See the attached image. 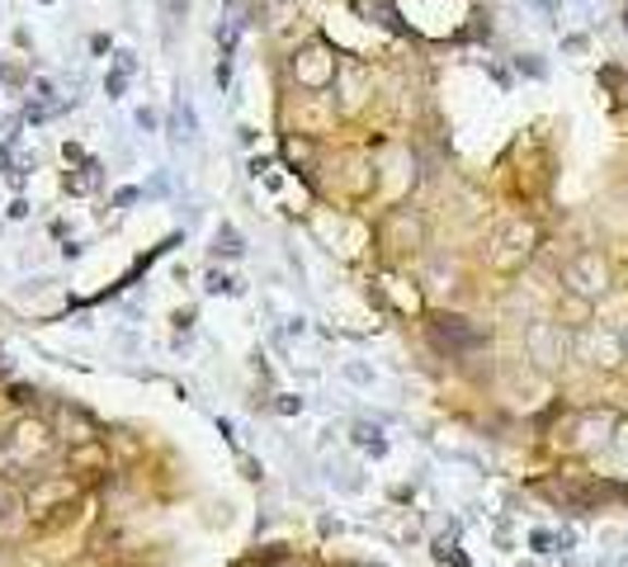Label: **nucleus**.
<instances>
[{
  "label": "nucleus",
  "mask_w": 628,
  "mask_h": 567,
  "mask_svg": "<svg viewBox=\"0 0 628 567\" xmlns=\"http://www.w3.org/2000/svg\"><path fill=\"white\" fill-rule=\"evenodd\" d=\"M48 449H52L48 425H38V421H20L10 435H0V478L20 473V468H28L34 459H43Z\"/></svg>",
  "instance_id": "1"
},
{
  "label": "nucleus",
  "mask_w": 628,
  "mask_h": 567,
  "mask_svg": "<svg viewBox=\"0 0 628 567\" xmlns=\"http://www.w3.org/2000/svg\"><path fill=\"white\" fill-rule=\"evenodd\" d=\"M567 350H572V336L563 331L558 322H530L524 326V354L534 360V369H544V374H553L563 360H567Z\"/></svg>",
  "instance_id": "2"
},
{
  "label": "nucleus",
  "mask_w": 628,
  "mask_h": 567,
  "mask_svg": "<svg viewBox=\"0 0 628 567\" xmlns=\"http://www.w3.org/2000/svg\"><path fill=\"white\" fill-rule=\"evenodd\" d=\"M563 284L572 289L577 298H587V303H595V298L609 293V265L601 251H577L572 261L563 265Z\"/></svg>",
  "instance_id": "3"
},
{
  "label": "nucleus",
  "mask_w": 628,
  "mask_h": 567,
  "mask_svg": "<svg viewBox=\"0 0 628 567\" xmlns=\"http://www.w3.org/2000/svg\"><path fill=\"white\" fill-rule=\"evenodd\" d=\"M572 350H577V360H587V364H595V369H615V364H624V340H619V331L615 326H581V331L572 336Z\"/></svg>",
  "instance_id": "4"
},
{
  "label": "nucleus",
  "mask_w": 628,
  "mask_h": 567,
  "mask_svg": "<svg viewBox=\"0 0 628 567\" xmlns=\"http://www.w3.org/2000/svg\"><path fill=\"white\" fill-rule=\"evenodd\" d=\"M534 227L530 222H506L502 232H496V241H492V265L496 269H520L524 261H530V251H534Z\"/></svg>",
  "instance_id": "5"
},
{
  "label": "nucleus",
  "mask_w": 628,
  "mask_h": 567,
  "mask_svg": "<svg viewBox=\"0 0 628 567\" xmlns=\"http://www.w3.org/2000/svg\"><path fill=\"white\" fill-rule=\"evenodd\" d=\"M615 431H619V417H615V411H581L577 425H572V435H577L581 449L609 445V439H615Z\"/></svg>",
  "instance_id": "6"
},
{
  "label": "nucleus",
  "mask_w": 628,
  "mask_h": 567,
  "mask_svg": "<svg viewBox=\"0 0 628 567\" xmlns=\"http://www.w3.org/2000/svg\"><path fill=\"white\" fill-rule=\"evenodd\" d=\"M293 71H298V81H303V85H312V91H322V85L336 81V62H331V57H326L322 48H307V52L293 62Z\"/></svg>",
  "instance_id": "7"
},
{
  "label": "nucleus",
  "mask_w": 628,
  "mask_h": 567,
  "mask_svg": "<svg viewBox=\"0 0 628 567\" xmlns=\"http://www.w3.org/2000/svg\"><path fill=\"white\" fill-rule=\"evenodd\" d=\"M435 340H439V346H449V350H468V346H478V331L463 317H439Z\"/></svg>",
  "instance_id": "8"
},
{
  "label": "nucleus",
  "mask_w": 628,
  "mask_h": 567,
  "mask_svg": "<svg viewBox=\"0 0 628 567\" xmlns=\"http://www.w3.org/2000/svg\"><path fill=\"white\" fill-rule=\"evenodd\" d=\"M52 502H71V482H43V487L28 496V516H34V510H48Z\"/></svg>",
  "instance_id": "9"
},
{
  "label": "nucleus",
  "mask_w": 628,
  "mask_h": 567,
  "mask_svg": "<svg viewBox=\"0 0 628 567\" xmlns=\"http://www.w3.org/2000/svg\"><path fill=\"white\" fill-rule=\"evenodd\" d=\"M354 445H360L364 454H374V459H383V454H388V435L378 431V425H354Z\"/></svg>",
  "instance_id": "10"
},
{
  "label": "nucleus",
  "mask_w": 628,
  "mask_h": 567,
  "mask_svg": "<svg viewBox=\"0 0 628 567\" xmlns=\"http://www.w3.org/2000/svg\"><path fill=\"white\" fill-rule=\"evenodd\" d=\"M340 378H346V383H354V388H374V383H378V374H374V369H369V364H360V360H350L346 369H340Z\"/></svg>",
  "instance_id": "11"
},
{
  "label": "nucleus",
  "mask_w": 628,
  "mask_h": 567,
  "mask_svg": "<svg viewBox=\"0 0 628 567\" xmlns=\"http://www.w3.org/2000/svg\"><path fill=\"white\" fill-rule=\"evenodd\" d=\"M218 255H241V237H237V227H218V246H213Z\"/></svg>",
  "instance_id": "12"
},
{
  "label": "nucleus",
  "mask_w": 628,
  "mask_h": 567,
  "mask_svg": "<svg viewBox=\"0 0 628 567\" xmlns=\"http://www.w3.org/2000/svg\"><path fill=\"white\" fill-rule=\"evenodd\" d=\"M184 10H190V0H166V24H180Z\"/></svg>",
  "instance_id": "13"
},
{
  "label": "nucleus",
  "mask_w": 628,
  "mask_h": 567,
  "mask_svg": "<svg viewBox=\"0 0 628 567\" xmlns=\"http://www.w3.org/2000/svg\"><path fill=\"white\" fill-rule=\"evenodd\" d=\"M222 289H227V293H232V289H237V284H232V279H227V275H208V293H222Z\"/></svg>",
  "instance_id": "14"
},
{
  "label": "nucleus",
  "mask_w": 628,
  "mask_h": 567,
  "mask_svg": "<svg viewBox=\"0 0 628 567\" xmlns=\"http://www.w3.org/2000/svg\"><path fill=\"white\" fill-rule=\"evenodd\" d=\"M133 119H137V128H147V133H156V113H152V109H137Z\"/></svg>",
  "instance_id": "15"
},
{
  "label": "nucleus",
  "mask_w": 628,
  "mask_h": 567,
  "mask_svg": "<svg viewBox=\"0 0 628 567\" xmlns=\"http://www.w3.org/2000/svg\"><path fill=\"white\" fill-rule=\"evenodd\" d=\"M279 411H283V417H293V411H303V397H298V402H293V397H283Z\"/></svg>",
  "instance_id": "16"
},
{
  "label": "nucleus",
  "mask_w": 628,
  "mask_h": 567,
  "mask_svg": "<svg viewBox=\"0 0 628 567\" xmlns=\"http://www.w3.org/2000/svg\"><path fill=\"white\" fill-rule=\"evenodd\" d=\"M619 340H624V360H628V322L619 326Z\"/></svg>",
  "instance_id": "17"
},
{
  "label": "nucleus",
  "mask_w": 628,
  "mask_h": 567,
  "mask_svg": "<svg viewBox=\"0 0 628 567\" xmlns=\"http://www.w3.org/2000/svg\"><path fill=\"white\" fill-rule=\"evenodd\" d=\"M619 439H624V454H628V425H624V435H619Z\"/></svg>",
  "instance_id": "18"
}]
</instances>
